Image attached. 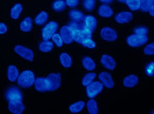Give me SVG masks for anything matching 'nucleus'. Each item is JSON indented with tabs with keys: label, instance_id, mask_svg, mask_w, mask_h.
Segmentation results:
<instances>
[{
	"label": "nucleus",
	"instance_id": "obj_34",
	"mask_svg": "<svg viewBox=\"0 0 154 114\" xmlns=\"http://www.w3.org/2000/svg\"><path fill=\"white\" fill-rule=\"evenodd\" d=\"M81 44L84 47L87 49H94L96 47V43L92 40V38H85L82 42Z\"/></svg>",
	"mask_w": 154,
	"mask_h": 114
},
{
	"label": "nucleus",
	"instance_id": "obj_15",
	"mask_svg": "<svg viewBox=\"0 0 154 114\" xmlns=\"http://www.w3.org/2000/svg\"><path fill=\"white\" fill-rule=\"evenodd\" d=\"M133 15L129 12H121L115 17V20L119 24L128 23L133 19Z\"/></svg>",
	"mask_w": 154,
	"mask_h": 114
},
{
	"label": "nucleus",
	"instance_id": "obj_2",
	"mask_svg": "<svg viewBox=\"0 0 154 114\" xmlns=\"http://www.w3.org/2000/svg\"><path fill=\"white\" fill-rule=\"evenodd\" d=\"M48 91L58 89L61 84V76L60 73H51L45 77Z\"/></svg>",
	"mask_w": 154,
	"mask_h": 114
},
{
	"label": "nucleus",
	"instance_id": "obj_31",
	"mask_svg": "<svg viewBox=\"0 0 154 114\" xmlns=\"http://www.w3.org/2000/svg\"><path fill=\"white\" fill-rule=\"evenodd\" d=\"M154 0H140V9L143 12H148L149 9L154 5Z\"/></svg>",
	"mask_w": 154,
	"mask_h": 114
},
{
	"label": "nucleus",
	"instance_id": "obj_39",
	"mask_svg": "<svg viewBox=\"0 0 154 114\" xmlns=\"http://www.w3.org/2000/svg\"><path fill=\"white\" fill-rule=\"evenodd\" d=\"M65 3L69 7L75 8L79 5V0H66Z\"/></svg>",
	"mask_w": 154,
	"mask_h": 114
},
{
	"label": "nucleus",
	"instance_id": "obj_7",
	"mask_svg": "<svg viewBox=\"0 0 154 114\" xmlns=\"http://www.w3.org/2000/svg\"><path fill=\"white\" fill-rule=\"evenodd\" d=\"M5 97L8 101L22 100L23 98L20 89L14 86H11L8 88L5 92Z\"/></svg>",
	"mask_w": 154,
	"mask_h": 114
},
{
	"label": "nucleus",
	"instance_id": "obj_17",
	"mask_svg": "<svg viewBox=\"0 0 154 114\" xmlns=\"http://www.w3.org/2000/svg\"><path fill=\"white\" fill-rule=\"evenodd\" d=\"M69 16L72 22L76 23H83L84 16L83 13L78 10H72L69 12Z\"/></svg>",
	"mask_w": 154,
	"mask_h": 114
},
{
	"label": "nucleus",
	"instance_id": "obj_16",
	"mask_svg": "<svg viewBox=\"0 0 154 114\" xmlns=\"http://www.w3.org/2000/svg\"><path fill=\"white\" fill-rule=\"evenodd\" d=\"M19 76V70L14 64L8 66L7 69V78L11 82H15Z\"/></svg>",
	"mask_w": 154,
	"mask_h": 114
},
{
	"label": "nucleus",
	"instance_id": "obj_32",
	"mask_svg": "<svg viewBox=\"0 0 154 114\" xmlns=\"http://www.w3.org/2000/svg\"><path fill=\"white\" fill-rule=\"evenodd\" d=\"M96 77V74L95 73H89L84 76L82 80V85L84 86H86L90 84Z\"/></svg>",
	"mask_w": 154,
	"mask_h": 114
},
{
	"label": "nucleus",
	"instance_id": "obj_38",
	"mask_svg": "<svg viewBox=\"0 0 154 114\" xmlns=\"http://www.w3.org/2000/svg\"><path fill=\"white\" fill-rule=\"evenodd\" d=\"M144 52L147 56H152L154 54V43L148 44L144 49Z\"/></svg>",
	"mask_w": 154,
	"mask_h": 114
},
{
	"label": "nucleus",
	"instance_id": "obj_12",
	"mask_svg": "<svg viewBox=\"0 0 154 114\" xmlns=\"http://www.w3.org/2000/svg\"><path fill=\"white\" fill-rule=\"evenodd\" d=\"M99 79L102 84L107 88H112L114 86V82L112 77L111 74L107 72L103 71L100 73L99 75Z\"/></svg>",
	"mask_w": 154,
	"mask_h": 114
},
{
	"label": "nucleus",
	"instance_id": "obj_5",
	"mask_svg": "<svg viewBox=\"0 0 154 114\" xmlns=\"http://www.w3.org/2000/svg\"><path fill=\"white\" fill-rule=\"evenodd\" d=\"M148 41L147 35H140L133 34L129 35L126 39L127 44L132 47H139L146 44Z\"/></svg>",
	"mask_w": 154,
	"mask_h": 114
},
{
	"label": "nucleus",
	"instance_id": "obj_11",
	"mask_svg": "<svg viewBox=\"0 0 154 114\" xmlns=\"http://www.w3.org/2000/svg\"><path fill=\"white\" fill-rule=\"evenodd\" d=\"M63 43L66 44H69L73 42L72 31L69 26H65L60 29V34Z\"/></svg>",
	"mask_w": 154,
	"mask_h": 114
},
{
	"label": "nucleus",
	"instance_id": "obj_28",
	"mask_svg": "<svg viewBox=\"0 0 154 114\" xmlns=\"http://www.w3.org/2000/svg\"><path fill=\"white\" fill-rule=\"evenodd\" d=\"M85 107V103L83 101H79L69 106V111L72 113H77L83 110Z\"/></svg>",
	"mask_w": 154,
	"mask_h": 114
},
{
	"label": "nucleus",
	"instance_id": "obj_37",
	"mask_svg": "<svg viewBox=\"0 0 154 114\" xmlns=\"http://www.w3.org/2000/svg\"><path fill=\"white\" fill-rule=\"evenodd\" d=\"M154 62H151L147 64L145 71L147 76L149 77L154 76Z\"/></svg>",
	"mask_w": 154,
	"mask_h": 114
},
{
	"label": "nucleus",
	"instance_id": "obj_29",
	"mask_svg": "<svg viewBox=\"0 0 154 114\" xmlns=\"http://www.w3.org/2000/svg\"><path fill=\"white\" fill-rule=\"evenodd\" d=\"M66 3L63 0H56L52 4V8L57 12H60L65 10L66 8Z\"/></svg>",
	"mask_w": 154,
	"mask_h": 114
},
{
	"label": "nucleus",
	"instance_id": "obj_21",
	"mask_svg": "<svg viewBox=\"0 0 154 114\" xmlns=\"http://www.w3.org/2000/svg\"><path fill=\"white\" fill-rule=\"evenodd\" d=\"M35 89L39 92H46L48 91L47 86L45 78L38 77L35 79L34 82Z\"/></svg>",
	"mask_w": 154,
	"mask_h": 114
},
{
	"label": "nucleus",
	"instance_id": "obj_40",
	"mask_svg": "<svg viewBox=\"0 0 154 114\" xmlns=\"http://www.w3.org/2000/svg\"><path fill=\"white\" fill-rule=\"evenodd\" d=\"M7 31L8 27L6 24H5L3 22H0V35H3L6 34Z\"/></svg>",
	"mask_w": 154,
	"mask_h": 114
},
{
	"label": "nucleus",
	"instance_id": "obj_9",
	"mask_svg": "<svg viewBox=\"0 0 154 114\" xmlns=\"http://www.w3.org/2000/svg\"><path fill=\"white\" fill-rule=\"evenodd\" d=\"M100 36L102 38L107 42L115 41L118 38L117 32L110 27H104L100 31Z\"/></svg>",
	"mask_w": 154,
	"mask_h": 114
},
{
	"label": "nucleus",
	"instance_id": "obj_43",
	"mask_svg": "<svg viewBox=\"0 0 154 114\" xmlns=\"http://www.w3.org/2000/svg\"><path fill=\"white\" fill-rule=\"evenodd\" d=\"M118 1L120 2L124 3V4H125V1H126V0H118Z\"/></svg>",
	"mask_w": 154,
	"mask_h": 114
},
{
	"label": "nucleus",
	"instance_id": "obj_3",
	"mask_svg": "<svg viewBox=\"0 0 154 114\" xmlns=\"http://www.w3.org/2000/svg\"><path fill=\"white\" fill-rule=\"evenodd\" d=\"M68 26H69L72 31V35L73 41L81 44L82 42L85 39L82 31V29L84 27L83 22L76 23L73 22H70V24Z\"/></svg>",
	"mask_w": 154,
	"mask_h": 114
},
{
	"label": "nucleus",
	"instance_id": "obj_19",
	"mask_svg": "<svg viewBox=\"0 0 154 114\" xmlns=\"http://www.w3.org/2000/svg\"><path fill=\"white\" fill-rule=\"evenodd\" d=\"M98 14L102 17L108 18L112 16L114 14V12L110 7L107 4H103L99 8Z\"/></svg>",
	"mask_w": 154,
	"mask_h": 114
},
{
	"label": "nucleus",
	"instance_id": "obj_24",
	"mask_svg": "<svg viewBox=\"0 0 154 114\" xmlns=\"http://www.w3.org/2000/svg\"><path fill=\"white\" fill-rule=\"evenodd\" d=\"M60 61L61 65L65 68H69L72 64V59L67 53H62L60 56Z\"/></svg>",
	"mask_w": 154,
	"mask_h": 114
},
{
	"label": "nucleus",
	"instance_id": "obj_20",
	"mask_svg": "<svg viewBox=\"0 0 154 114\" xmlns=\"http://www.w3.org/2000/svg\"><path fill=\"white\" fill-rule=\"evenodd\" d=\"M23 10V5L20 3H16L12 7L10 11V16L14 20H17L19 18Z\"/></svg>",
	"mask_w": 154,
	"mask_h": 114
},
{
	"label": "nucleus",
	"instance_id": "obj_27",
	"mask_svg": "<svg viewBox=\"0 0 154 114\" xmlns=\"http://www.w3.org/2000/svg\"><path fill=\"white\" fill-rule=\"evenodd\" d=\"M87 107L88 111L90 114H98V107L97 103L95 100L93 99H91L88 100L87 104Z\"/></svg>",
	"mask_w": 154,
	"mask_h": 114
},
{
	"label": "nucleus",
	"instance_id": "obj_23",
	"mask_svg": "<svg viewBox=\"0 0 154 114\" xmlns=\"http://www.w3.org/2000/svg\"><path fill=\"white\" fill-rule=\"evenodd\" d=\"M49 19V15L45 11H41L36 16L34 22L36 25L43 26Z\"/></svg>",
	"mask_w": 154,
	"mask_h": 114
},
{
	"label": "nucleus",
	"instance_id": "obj_4",
	"mask_svg": "<svg viewBox=\"0 0 154 114\" xmlns=\"http://www.w3.org/2000/svg\"><path fill=\"white\" fill-rule=\"evenodd\" d=\"M58 24L54 21L50 22L42 29V37L43 40H49L56 33Z\"/></svg>",
	"mask_w": 154,
	"mask_h": 114
},
{
	"label": "nucleus",
	"instance_id": "obj_26",
	"mask_svg": "<svg viewBox=\"0 0 154 114\" xmlns=\"http://www.w3.org/2000/svg\"><path fill=\"white\" fill-rule=\"evenodd\" d=\"M54 47V44L49 40H43L39 44V50L43 52L51 51Z\"/></svg>",
	"mask_w": 154,
	"mask_h": 114
},
{
	"label": "nucleus",
	"instance_id": "obj_10",
	"mask_svg": "<svg viewBox=\"0 0 154 114\" xmlns=\"http://www.w3.org/2000/svg\"><path fill=\"white\" fill-rule=\"evenodd\" d=\"M8 108L9 111L13 114H21L25 110V106L22 100L9 101H8Z\"/></svg>",
	"mask_w": 154,
	"mask_h": 114
},
{
	"label": "nucleus",
	"instance_id": "obj_14",
	"mask_svg": "<svg viewBox=\"0 0 154 114\" xmlns=\"http://www.w3.org/2000/svg\"><path fill=\"white\" fill-rule=\"evenodd\" d=\"M83 26L84 27L94 32L97 27V20L92 15H87L84 16Z\"/></svg>",
	"mask_w": 154,
	"mask_h": 114
},
{
	"label": "nucleus",
	"instance_id": "obj_30",
	"mask_svg": "<svg viewBox=\"0 0 154 114\" xmlns=\"http://www.w3.org/2000/svg\"><path fill=\"white\" fill-rule=\"evenodd\" d=\"M125 4L131 10L140 9V0H126Z\"/></svg>",
	"mask_w": 154,
	"mask_h": 114
},
{
	"label": "nucleus",
	"instance_id": "obj_25",
	"mask_svg": "<svg viewBox=\"0 0 154 114\" xmlns=\"http://www.w3.org/2000/svg\"><path fill=\"white\" fill-rule=\"evenodd\" d=\"M82 64L84 69L88 71H93L95 69V62L90 57H84L82 61Z\"/></svg>",
	"mask_w": 154,
	"mask_h": 114
},
{
	"label": "nucleus",
	"instance_id": "obj_35",
	"mask_svg": "<svg viewBox=\"0 0 154 114\" xmlns=\"http://www.w3.org/2000/svg\"><path fill=\"white\" fill-rule=\"evenodd\" d=\"M53 42L56 45L57 47H61L63 46V42L61 37L60 35L59 34L56 33L54 35L52 36L51 38Z\"/></svg>",
	"mask_w": 154,
	"mask_h": 114
},
{
	"label": "nucleus",
	"instance_id": "obj_33",
	"mask_svg": "<svg viewBox=\"0 0 154 114\" xmlns=\"http://www.w3.org/2000/svg\"><path fill=\"white\" fill-rule=\"evenodd\" d=\"M96 5V1L95 0H83V5L84 9L87 11L90 12L93 10Z\"/></svg>",
	"mask_w": 154,
	"mask_h": 114
},
{
	"label": "nucleus",
	"instance_id": "obj_18",
	"mask_svg": "<svg viewBox=\"0 0 154 114\" xmlns=\"http://www.w3.org/2000/svg\"><path fill=\"white\" fill-rule=\"evenodd\" d=\"M33 26L32 20L30 17H25L20 24V29L23 32H29L31 31Z\"/></svg>",
	"mask_w": 154,
	"mask_h": 114
},
{
	"label": "nucleus",
	"instance_id": "obj_6",
	"mask_svg": "<svg viewBox=\"0 0 154 114\" xmlns=\"http://www.w3.org/2000/svg\"><path fill=\"white\" fill-rule=\"evenodd\" d=\"M103 89V85L101 82L93 81L86 86V93L89 98L93 99L102 92Z\"/></svg>",
	"mask_w": 154,
	"mask_h": 114
},
{
	"label": "nucleus",
	"instance_id": "obj_8",
	"mask_svg": "<svg viewBox=\"0 0 154 114\" xmlns=\"http://www.w3.org/2000/svg\"><path fill=\"white\" fill-rule=\"evenodd\" d=\"M14 52L24 59L32 62L34 60V54L32 50L22 45H17L14 47Z\"/></svg>",
	"mask_w": 154,
	"mask_h": 114
},
{
	"label": "nucleus",
	"instance_id": "obj_42",
	"mask_svg": "<svg viewBox=\"0 0 154 114\" xmlns=\"http://www.w3.org/2000/svg\"><path fill=\"white\" fill-rule=\"evenodd\" d=\"M101 2L105 4H111L113 1V0H99Z\"/></svg>",
	"mask_w": 154,
	"mask_h": 114
},
{
	"label": "nucleus",
	"instance_id": "obj_41",
	"mask_svg": "<svg viewBox=\"0 0 154 114\" xmlns=\"http://www.w3.org/2000/svg\"><path fill=\"white\" fill-rule=\"evenodd\" d=\"M154 5H152L151 7L149 9V10H148V12H149V14L151 16H154Z\"/></svg>",
	"mask_w": 154,
	"mask_h": 114
},
{
	"label": "nucleus",
	"instance_id": "obj_36",
	"mask_svg": "<svg viewBox=\"0 0 154 114\" xmlns=\"http://www.w3.org/2000/svg\"><path fill=\"white\" fill-rule=\"evenodd\" d=\"M134 33L137 35H147L148 32V29L147 27L141 26V27H138L134 29Z\"/></svg>",
	"mask_w": 154,
	"mask_h": 114
},
{
	"label": "nucleus",
	"instance_id": "obj_1",
	"mask_svg": "<svg viewBox=\"0 0 154 114\" xmlns=\"http://www.w3.org/2000/svg\"><path fill=\"white\" fill-rule=\"evenodd\" d=\"M17 80L19 86L23 88H28L34 84L35 74L31 70H26L19 74Z\"/></svg>",
	"mask_w": 154,
	"mask_h": 114
},
{
	"label": "nucleus",
	"instance_id": "obj_13",
	"mask_svg": "<svg viewBox=\"0 0 154 114\" xmlns=\"http://www.w3.org/2000/svg\"><path fill=\"white\" fill-rule=\"evenodd\" d=\"M100 62L105 68L110 70H114L117 64L114 59L108 55H103L101 57Z\"/></svg>",
	"mask_w": 154,
	"mask_h": 114
},
{
	"label": "nucleus",
	"instance_id": "obj_22",
	"mask_svg": "<svg viewBox=\"0 0 154 114\" xmlns=\"http://www.w3.org/2000/svg\"><path fill=\"white\" fill-rule=\"evenodd\" d=\"M139 82L138 77L135 75H129L123 81V84L126 88H132L136 86Z\"/></svg>",
	"mask_w": 154,
	"mask_h": 114
}]
</instances>
